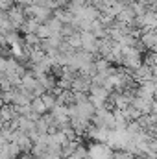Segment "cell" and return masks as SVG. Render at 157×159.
I'll list each match as a JSON object with an SVG mask.
<instances>
[{"mask_svg": "<svg viewBox=\"0 0 157 159\" xmlns=\"http://www.w3.org/2000/svg\"><path fill=\"white\" fill-rule=\"evenodd\" d=\"M0 129H2V124H0Z\"/></svg>", "mask_w": 157, "mask_h": 159, "instance_id": "obj_12", "label": "cell"}, {"mask_svg": "<svg viewBox=\"0 0 157 159\" xmlns=\"http://www.w3.org/2000/svg\"><path fill=\"white\" fill-rule=\"evenodd\" d=\"M65 43H67L70 48H74V50H79V48H81V37H79L78 32H76V34H72L70 37H67Z\"/></svg>", "mask_w": 157, "mask_h": 159, "instance_id": "obj_9", "label": "cell"}, {"mask_svg": "<svg viewBox=\"0 0 157 159\" xmlns=\"http://www.w3.org/2000/svg\"><path fill=\"white\" fill-rule=\"evenodd\" d=\"M17 117L19 115L15 113V107L11 104H2L0 106V120L2 122H11V120H15Z\"/></svg>", "mask_w": 157, "mask_h": 159, "instance_id": "obj_4", "label": "cell"}, {"mask_svg": "<svg viewBox=\"0 0 157 159\" xmlns=\"http://www.w3.org/2000/svg\"><path fill=\"white\" fill-rule=\"evenodd\" d=\"M39 98H41V102L44 104L46 111H52V109H54V106H56V96H54L52 93H44V94H41Z\"/></svg>", "mask_w": 157, "mask_h": 159, "instance_id": "obj_8", "label": "cell"}, {"mask_svg": "<svg viewBox=\"0 0 157 159\" xmlns=\"http://www.w3.org/2000/svg\"><path fill=\"white\" fill-rule=\"evenodd\" d=\"M35 35H37V37H39L41 41H43V39H48V37H50L52 34H50V30L46 28V24H39V28H37Z\"/></svg>", "mask_w": 157, "mask_h": 159, "instance_id": "obj_10", "label": "cell"}, {"mask_svg": "<svg viewBox=\"0 0 157 159\" xmlns=\"http://www.w3.org/2000/svg\"><path fill=\"white\" fill-rule=\"evenodd\" d=\"M7 17H9V20H11V24H13V28L19 32V28H20V24L24 22V7L22 6H19V4H15V6H11L7 11Z\"/></svg>", "mask_w": 157, "mask_h": 159, "instance_id": "obj_1", "label": "cell"}, {"mask_svg": "<svg viewBox=\"0 0 157 159\" xmlns=\"http://www.w3.org/2000/svg\"><path fill=\"white\" fill-rule=\"evenodd\" d=\"M0 46H6V41H4V34L0 32Z\"/></svg>", "mask_w": 157, "mask_h": 159, "instance_id": "obj_11", "label": "cell"}, {"mask_svg": "<svg viewBox=\"0 0 157 159\" xmlns=\"http://www.w3.org/2000/svg\"><path fill=\"white\" fill-rule=\"evenodd\" d=\"M44 24H46V28L50 30V34H52V35H59V32H61V28H63V24H61L56 17H50ZM52 35H50V37H52Z\"/></svg>", "mask_w": 157, "mask_h": 159, "instance_id": "obj_5", "label": "cell"}, {"mask_svg": "<svg viewBox=\"0 0 157 159\" xmlns=\"http://www.w3.org/2000/svg\"><path fill=\"white\" fill-rule=\"evenodd\" d=\"M30 109H32L34 113H37L39 117H43L44 113H48V111H46V107H44V104L41 102V98H39V96L32 98V102H30Z\"/></svg>", "mask_w": 157, "mask_h": 159, "instance_id": "obj_6", "label": "cell"}, {"mask_svg": "<svg viewBox=\"0 0 157 159\" xmlns=\"http://www.w3.org/2000/svg\"><path fill=\"white\" fill-rule=\"evenodd\" d=\"M89 89H91V80L85 78V76L76 74V78L72 80L70 91H72V93H89Z\"/></svg>", "mask_w": 157, "mask_h": 159, "instance_id": "obj_2", "label": "cell"}, {"mask_svg": "<svg viewBox=\"0 0 157 159\" xmlns=\"http://www.w3.org/2000/svg\"><path fill=\"white\" fill-rule=\"evenodd\" d=\"M139 41H141V44L144 46V50H150V52L155 50V44H157L155 32H142V34L139 35Z\"/></svg>", "mask_w": 157, "mask_h": 159, "instance_id": "obj_3", "label": "cell"}, {"mask_svg": "<svg viewBox=\"0 0 157 159\" xmlns=\"http://www.w3.org/2000/svg\"><path fill=\"white\" fill-rule=\"evenodd\" d=\"M11 30H15V28H13V24H11L7 13H6V11H0V32L6 34V32H11ZM15 32H17V30H15Z\"/></svg>", "mask_w": 157, "mask_h": 159, "instance_id": "obj_7", "label": "cell"}]
</instances>
